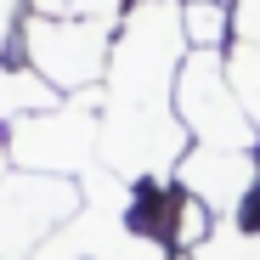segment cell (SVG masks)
Here are the masks:
<instances>
[{
  "label": "cell",
  "instance_id": "2",
  "mask_svg": "<svg viewBox=\"0 0 260 260\" xmlns=\"http://www.w3.org/2000/svg\"><path fill=\"white\" fill-rule=\"evenodd\" d=\"M6 158L17 170L85 181L102 158V91H79L34 119H17L6 130Z\"/></svg>",
  "mask_w": 260,
  "mask_h": 260
},
{
  "label": "cell",
  "instance_id": "9",
  "mask_svg": "<svg viewBox=\"0 0 260 260\" xmlns=\"http://www.w3.org/2000/svg\"><path fill=\"white\" fill-rule=\"evenodd\" d=\"M181 28L192 51H226L232 46V0H181Z\"/></svg>",
  "mask_w": 260,
  "mask_h": 260
},
{
  "label": "cell",
  "instance_id": "6",
  "mask_svg": "<svg viewBox=\"0 0 260 260\" xmlns=\"http://www.w3.org/2000/svg\"><path fill=\"white\" fill-rule=\"evenodd\" d=\"M124 204H130V187L113 198H85V209L34 260H176L164 243H153L130 226Z\"/></svg>",
  "mask_w": 260,
  "mask_h": 260
},
{
  "label": "cell",
  "instance_id": "5",
  "mask_svg": "<svg viewBox=\"0 0 260 260\" xmlns=\"http://www.w3.org/2000/svg\"><path fill=\"white\" fill-rule=\"evenodd\" d=\"M79 209L85 187L68 176H40V170L0 176V260H34Z\"/></svg>",
  "mask_w": 260,
  "mask_h": 260
},
{
  "label": "cell",
  "instance_id": "3",
  "mask_svg": "<svg viewBox=\"0 0 260 260\" xmlns=\"http://www.w3.org/2000/svg\"><path fill=\"white\" fill-rule=\"evenodd\" d=\"M113 34H119V23H108V17H40V12H28L17 28V51L57 96H79V91H102Z\"/></svg>",
  "mask_w": 260,
  "mask_h": 260
},
{
  "label": "cell",
  "instance_id": "10",
  "mask_svg": "<svg viewBox=\"0 0 260 260\" xmlns=\"http://www.w3.org/2000/svg\"><path fill=\"white\" fill-rule=\"evenodd\" d=\"M192 260H260V232L243 226V221H221L215 238H209Z\"/></svg>",
  "mask_w": 260,
  "mask_h": 260
},
{
  "label": "cell",
  "instance_id": "11",
  "mask_svg": "<svg viewBox=\"0 0 260 260\" xmlns=\"http://www.w3.org/2000/svg\"><path fill=\"white\" fill-rule=\"evenodd\" d=\"M0 164H6V142H0ZM0 176H6V170H0Z\"/></svg>",
  "mask_w": 260,
  "mask_h": 260
},
{
  "label": "cell",
  "instance_id": "7",
  "mask_svg": "<svg viewBox=\"0 0 260 260\" xmlns=\"http://www.w3.org/2000/svg\"><path fill=\"white\" fill-rule=\"evenodd\" d=\"M176 187L192 192L204 209H215L221 221L260 192V153H232V147H187V158L176 164Z\"/></svg>",
  "mask_w": 260,
  "mask_h": 260
},
{
  "label": "cell",
  "instance_id": "4",
  "mask_svg": "<svg viewBox=\"0 0 260 260\" xmlns=\"http://www.w3.org/2000/svg\"><path fill=\"white\" fill-rule=\"evenodd\" d=\"M176 113L187 124L192 147H232V153H260V130L243 113L226 51H187L181 79H176Z\"/></svg>",
  "mask_w": 260,
  "mask_h": 260
},
{
  "label": "cell",
  "instance_id": "1",
  "mask_svg": "<svg viewBox=\"0 0 260 260\" xmlns=\"http://www.w3.org/2000/svg\"><path fill=\"white\" fill-rule=\"evenodd\" d=\"M181 0H130L102 79V170L119 181H176L192 136L176 113V79L187 62Z\"/></svg>",
  "mask_w": 260,
  "mask_h": 260
},
{
  "label": "cell",
  "instance_id": "8",
  "mask_svg": "<svg viewBox=\"0 0 260 260\" xmlns=\"http://www.w3.org/2000/svg\"><path fill=\"white\" fill-rule=\"evenodd\" d=\"M57 102H62V96H57L28 62H0V124L34 119V113H46V108H57Z\"/></svg>",
  "mask_w": 260,
  "mask_h": 260
}]
</instances>
